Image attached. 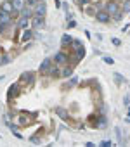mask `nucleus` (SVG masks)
I'll return each mask as SVG.
<instances>
[{
	"label": "nucleus",
	"mask_w": 130,
	"mask_h": 147,
	"mask_svg": "<svg viewBox=\"0 0 130 147\" xmlns=\"http://www.w3.org/2000/svg\"><path fill=\"white\" fill-rule=\"evenodd\" d=\"M12 133H14V137H16V138H19V140H23V135H21V133H19L18 130H16V131H12Z\"/></svg>",
	"instance_id": "nucleus-33"
},
{
	"label": "nucleus",
	"mask_w": 130,
	"mask_h": 147,
	"mask_svg": "<svg viewBox=\"0 0 130 147\" xmlns=\"http://www.w3.org/2000/svg\"><path fill=\"white\" fill-rule=\"evenodd\" d=\"M33 12H35V16H40V18H45V14H47V4L43 2V0H40V2L33 7Z\"/></svg>",
	"instance_id": "nucleus-2"
},
{
	"label": "nucleus",
	"mask_w": 130,
	"mask_h": 147,
	"mask_svg": "<svg viewBox=\"0 0 130 147\" xmlns=\"http://www.w3.org/2000/svg\"><path fill=\"white\" fill-rule=\"evenodd\" d=\"M0 23H2L4 26L11 24V23H12V14H9V12H4V11H0Z\"/></svg>",
	"instance_id": "nucleus-8"
},
{
	"label": "nucleus",
	"mask_w": 130,
	"mask_h": 147,
	"mask_svg": "<svg viewBox=\"0 0 130 147\" xmlns=\"http://www.w3.org/2000/svg\"><path fill=\"white\" fill-rule=\"evenodd\" d=\"M19 83H35V75L30 71H24L19 78Z\"/></svg>",
	"instance_id": "nucleus-4"
},
{
	"label": "nucleus",
	"mask_w": 130,
	"mask_h": 147,
	"mask_svg": "<svg viewBox=\"0 0 130 147\" xmlns=\"http://www.w3.org/2000/svg\"><path fill=\"white\" fill-rule=\"evenodd\" d=\"M104 62H106V64H114V61H113L111 57H104Z\"/></svg>",
	"instance_id": "nucleus-31"
},
{
	"label": "nucleus",
	"mask_w": 130,
	"mask_h": 147,
	"mask_svg": "<svg viewBox=\"0 0 130 147\" xmlns=\"http://www.w3.org/2000/svg\"><path fill=\"white\" fill-rule=\"evenodd\" d=\"M30 26H31V21L28 18H19V21L16 24V28H19V30H28Z\"/></svg>",
	"instance_id": "nucleus-9"
},
{
	"label": "nucleus",
	"mask_w": 130,
	"mask_h": 147,
	"mask_svg": "<svg viewBox=\"0 0 130 147\" xmlns=\"http://www.w3.org/2000/svg\"><path fill=\"white\" fill-rule=\"evenodd\" d=\"M35 16V12H33V7H30V5H26L23 11H21V18H28V19H31Z\"/></svg>",
	"instance_id": "nucleus-15"
},
{
	"label": "nucleus",
	"mask_w": 130,
	"mask_h": 147,
	"mask_svg": "<svg viewBox=\"0 0 130 147\" xmlns=\"http://www.w3.org/2000/svg\"><path fill=\"white\" fill-rule=\"evenodd\" d=\"M19 125H21V126H28V119H26V116H21V118H19Z\"/></svg>",
	"instance_id": "nucleus-24"
},
{
	"label": "nucleus",
	"mask_w": 130,
	"mask_h": 147,
	"mask_svg": "<svg viewBox=\"0 0 130 147\" xmlns=\"http://www.w3.org/2000/svg\"><path fill=\"white\" fill-rule=\"evenodd\" d=\"M125 121H127V123H130V109H128V116L125 118Z\"/></svg>",
	"instance_id": "nucleus-37"
},
{
	"label": "nucleus",
	"mask_w": 130,
	"mask_h": 147,
	"mask_svg": "<svg viewBox=\"0 0 130 147\" xmlns=\"http://www.w3.org/2000/svg\"><path fill=\"white\" fill-rule=\"evenodd\" d=\"M77 2H78V5L85 7V5H89V4H90V0H77Z\"/></svg>",
	"instance_id": "nucleus-27"
},
{
	"label": "nucleus",
	"mask_w": 130,
	"mask_h": 147,
	"mask_svg": "<svg viewBox=\"0 0 130 147\" xmlns=\"http://www.w3.org/2000/svg\"><path fill=\"white\" fill-rule=\"evenodd\" d=\"M71 45L77 49V47H82V45H83V42H82V40H75V38H73V43H71Z\"/></svg>",
	"instance_id": "nucleus-26"
},
{
	"label": "nucleus",
	"mask_w": 130,
	"mask_h": 147,
	"mask_svg": "<svg viewBox=\"0 0 130 147\" xmlns=\"http://www.w3.org/2000/svg\"><path fill=\"white\" fill-rule=\"evenodd\" d=\"M75 55H77V62H78V61H82V59L85 57V49H83V45L75 49Z\"/></svg>",
	"instance_id": "nucleus-16"
},
{
	"label": "nucleus",
	"mask_w": 130,
	"mask_h": 147,
	"mask_svg": "<svg viewBox=\"0 0 130 147\" xmlns=\"http://www.w3.org/2000/svg\"><path fill=\"white\" fill-rule=\"evenodd\" d=\"M30 21H31V28H35V30H38V28H43V26H45V19H43V18H40V16H33Z\"/></svg>",
	"instance_id": "nucleus-6"
},
{
	"label": "nucleus",
	"mask_w": 130,
	"mask_h": 147,
	"mask_svg": "<svg viewBox=\"0 0 130 147\" xmlns=\"http://www.w3.org/2000/svg\"><path fill=\"white\" fill-rule=\"evenodd\" d=\"M56 114H57V116H61L62 119H70V114L64 111L62 107H57V109H56Z\"/></svg>",
	"instance_id": "nucleus-18"
},
{
	"label": "nucleus",
	"mask_w": 130,
	"mask_h": 147,
	"mask_svg": "<svg viewBox=\"0 0 130 147\" xmlns=\"http://www.w3.org/2000/svg\"><path fill=\"white\" fill-rule=\"evenodd\" d=\"M0 11L9 12V14L16 12V11H14V7H12V2H11V0H5V2H2V5H0Z\"/></svg>",
	"instance_id": "nucleus-12"
},
{
	"label": "nucleus",
	"mask_w": 130,
	"mask_h": 147,
	"mask_svg": "<svg viewBox=\"0 0 130 147\" xmlns=\"http://www.w3.org/2000/svg\"><path fill=\"white\" fill-rule=\"evenodd\" d=\"M75 24H77V23H75L73 19H71V21H68V28H75Z\"/></svg>",
	"instance_id": "nucleus-35"
},
{
	"label": "nucleus",
	"mask_w": 130,
	"mask_h": 147,
	"mask_svg": "<svg viewBox=\"0 0 130 147\" xmlns=\"http://www.w3.org/2000/svg\"><path fill=\"white\" fill-rule=\"evenodd\" d=\"M121 12H123V14H128V12H130V0H123V4H121Z\"/></svg>",
	"instance_id": "nucleus-19"
},
{
	"label": "nucleus",
	"mask_w": 130,
	"mask_h": 147,
	"mask_svg": "<svg viewBox=\"0 0 130 147\" xmlns=\"http://www.w3.org/2000/svg\"><path fill=\"white\" fill-rule=\"evenodd\" d=\"M73 43V38L66 33V35H62V38H61V45L62 47H68V45H71Z\"/></svg>",
	"instance_id": "nucleus-17"
},
{
	"label": "nucleus",
	"mask_w": 130,
	"mask_h": 147,
	"mask_svg": "<svg viewBox=\"0 0 130 147\" xmlns=\"http://www.w3.org/2000/svg\"><path fill=\"white\" fill-rule=\"evenodd\" d=\"M9 61H11V57H9V55H0V66L5 64V62H9Z\"/></svg>",
	"instance_id": "nucleus-23"
},
{
	"label": "nucleus",
	"mask_w": 130,
	"mask_h": 147,
	"mask_svg": "<svg viewBox=\"0 0 130 147\" xmlns=\"http://www.w3.org/2000/svg\"><path fill=\"white\" fill-rule=\"evenodd\" d=\"M50 64H52V59H50V57H45V59L42 61V64H40V73H47L49 67H50Z\"/></svg>",
	"instance_id": "nucleus-13"
},
{
	"label": "nucleus",
	"mask_w": 130,
	"mask_h": 147,
	"mask_svg": "<svg viewBox=\"0 0 130 147\" xmlns=\"http://www.w3.org/2000/svg\"><path fill=\"white\" fill-rule=\"evenodd\" d=\"M11 2H12V7L16 12H21L26 7V0H11Z\"/></svg>",
	"instance_id": "nucleus-10"
},
{
	"label": "nucleus",
	"mask_w": 130,
	"mask_h": 147,
	"mask_svg": "<svg viewBox=\"0 0 130 147\" xmlns=\"http://www.w3.org/2000/svg\"><path fill=\"white\" fill-rule=\"evenodd\" d=\"M95 19L99 21V23H102V24H106V23H109V19H111V16L106 12V11H97L95 12Z\"/></svg>",
	"instance_id": "nucleus-5"
},
{
	"label": "nucleus",
	"mask_w": 130,
	"mask_h": 147,
	"mask_svg": "<svg viewBox=\"0 0 130 147\" xmlns=\"http://www.w3.org/2000/svg\"><path fill=\"white\" fill-rule=\"evenodd\" d=\"M30 140H31L33 144H40V140H38V137H37V135H33V137H31Z\"/></svg>",
	"instance_id": "nucleus-34"
},
{
	"label": "nucleus",
	"mask_w": 130,
	"mask_h": 147,
	"mask_svg": "<svg viewBox=\"0 0 130 147\" xmlns=\"http://www.w3.org/2000/svg\"><path fill=\"white\" fill-rule=\"evenodd\" d=\"M31 38V31L30 30H24V35H23V42H28Z\"/></svg>",
	"instance_id": "nucleus-22"
},
{
	"label": "nucleus",
	"mask_w": 130,
	"mask_h": 147,
	"mask_svg": "<svg viewBox=\"0 0 130 147\" xmlns=\"http://www.w3.org/2000/svg\"><path fill=\"white\" fill-rule=\"evenodd\" d=\"M38 2H40V0H26V5H30V7H35Z\"/></svg>",
	"instance_id": "nucleus-25"
},
{
	"label": "nucleus",
	"mask_w": 130,
	"mask_h": 147,
	"mask_svg": "<svg viewBox=\"0 0 130 147\" xmlns=\"http://www.w3.org/2000/svg\"><path fill=\"white\" fill-rule=\"evenodd\" d=\"M0 31H4V24L2 23H0Z\"/></svg>",
	"instance_id": "nucleus-38"
},
{
	"label": "nucleus",
	"mask_w": 130,
	"mask_h": 147,
	"mask_svg": "<svg viewBox=\"0 0 130 147\" xmlns=\"http://www.w3.org/2000/svg\"><path fill=\"white\" fill-rule=\"evenodd\" d=\"M73 73H75L73 66H64V67L61 69V76H62V78H71Z\"/></svg>",
	"instance_id": "nucleus-11"
},
{
	"label": "nucleus",
	"mask_w": 130,
	"mask_h": 147,
	"mask_svg": "<svg viewBox=\"0 0 130 147\" xmlns=\"http://www.w3.org/2000/svg\"><path fill=\"white\" fill-rule=\"evenodd\" d=\"M77 83H78V78H77V76H71V80H70V85L73 87V85H77Z\"/></svg>",
	"instance_id": "nucleus-29"
},
{
	"label": "nucleus",
	"mask_w": 130,
	"mask_h": 147,
	"mask_svg": "<svg viewBox=\"0 0 130 147\" xmlns=\"http://www.w3.org/2000/svg\"><path fill=\"white\" fill-rule=\"evenodd\" d=\"M123 104H125V106H128V104H130V99H128V97H125V99H123Z\"/></svg>",
	"instance_id": "nucleus-36"
},
{
	"label": "nucleus",
	"mask_w": 130,
	"mask_h": 147,
	"mask_svg": "<svg viewBox=\"0 0 130 147\" xmlns=\"http://www.w3.org/2000/svg\"><path fill=\"white\" fill-rule=\"evenodd\" d=\"M111 42H113V45H116V47H118V45L121 43V40H120V38H113Z\"/></svg>",
	"instance_id": "nucleus-30"
},
{
	"label": "nucleus",
	"mask_w": 130,
	"mask_h": 147,
	"mask_svg": "<svg viewBox=\"0 0 130 147\" xmlns=\"http://www.w3.org/2000/svg\"><path fill=\"white\" fill-rule=\"evenodd\" d=\"M99 145H101V147H109V145H113V142H111V140H104V142H101Z\"/></svg>",
	"instance_id": "nucleus-28"
},
{
	"label": "nucleus",
	"mask_w": 130,
	"mask_h": 147,
	"mask_svg": "<svg viewBox=\"0 0 130 147\" xmlns=\"http://www.w3.org/2000/svg\"><path fill=\"white\" fill-rule=\"evenodd\" d=\"M106 126H108V119H106V116H102V114H101V116H99V128H101V130H104Z\"/></svg>",
	"instance_id": "nucleus-20"
},
{
	"label": "nucleus",
	"mask_w": 130,
	"mask_h": 147,
	"mask_svg": "<svg viewBox=\"0 0 130 147\" xmlns=\"http://www.w3.org/2000/svg\"><path fill=\"white\" fill-rule=\"evenodd\" d=\"M9 128H11V131H16V130H18V125H14V123H9Z\"/></svg>",
	"instance_id": "nucleus-32"
},
{
	"label": "nucleus",
	"mask_w": 130,
	"mask_h": 147,
	"mask_svg": "<svg viewBox=\"0 0 130 147\" xmlns=\"http://www.w3.org/2000/svg\"><path fill=\"white\" fill-rule=\"evenodd\" d=\"M104 11H106L109 16H114V14H118V12H120V5H118V2L111 0V2H108V4H106Z\"/></svg>",
	"instance_id": "nucleus-3"
},
{
	"label": "nucleus",
	"mask_w": 130,
	"mask_h": 147,
	"mask_svg": "<svg viewBox=\"0 0 130 147\" xmlns=\"http://www.w3.org/2000/svg\"><path fill=\"white\" fill-rule=\"evenodd\" d=\"M114 80H116L118 83H127V80H125L121 75H118V73H114Z\"/></svg>",
	"instance_id": "nucleus-21"
},
{
	"label": "nucleus",
	"mask_w": 130,
	"mask_h": 147,
	"mask_svg": "<svg viewBox=\"0 0 130 147\" xmlns=\"http://www.w3.org/2000/svg\"><path fill=\"white\" fill-rule=\"evenodd\" d=\"M47 73H49L50 76H61V71H59V66H57L56 62H52V64H50V67H49V71H47Z\"/></svg>",
	"instance_id": "nucleus-14"
},
{
	"label": "nucleus",
	"mask_w": 130,
	"mask_h": 147,
	"mask_svg": "<svg viewBox=\"0 0 130 147\" xmlns=\"http://www.w3.org/2000/svg\"><path fill=\"white\" fill-rule=\"evenodd\" d=\"M19 87H21V83H14V85H11L9 90H7V97H9V99L18 97V95H19Z\"/></svg>",
	"instance_id": "nucleus-7"
},
{
	"label": "nucleus",
	"mask_w": 130,
	"mask_h": 147,
	"mask_svg": "<svg viewBox=\"0 0 130 147\" xmlns=\"http://www.w3.org/2000/svg\"><path fill=\"white\" fill-rule=\"evenodd\" d=\"M68 61H70V57H68V54L64 52V50L56 52V55L52 57V62H56L57 66H64V64H68Z\"/></svg>",
	"instance_id": "nucleus-1"
}]
</instances>
